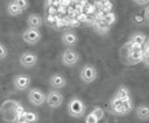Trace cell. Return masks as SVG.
<instances>
[{
    "label": "cell",
    "instance_id": "4",
    "mask_svg": "<svg viewBox=\"0 0 149 123\" xmlns=\"http://www.w3.org/2000/svg\"><path fill=\"white\" fill-rule=\"evenodd\" d=\"M97 68L93 66V64H85L84 67L79 70V79H81L84 83H92L97 79Z\"/></svg>",
    "mask_w": 149,
    "mask_h": 123
},
{
    "label": "cell",
    "instance_id": "25",
    "mask_svg": "<svg viewBox=\"0 0 149 123\" xmlns=\"http://www.w3.org/2000/svg\"><path fill=\"white\" fill-rule=\"evenodd\" d=\"M97 120H99V119L96 118L93 114H91L89 116H88V118H86V123H96Z\"/></svg>",
    "mask_w": 149,
    "mask_h": 123
},
{
    "label": "cell",
    "instance_id": "17",
    "mask_svg": "<svg viewBox=\"0 0 149 123\" xmlns=\"http://www.w3.org/2000/svg\"><path fill=\"white\" fill-rule=\"evenodd\" d=\"M115 96H116L118 99H120L122 101H126V100H130V92H129V89H127L126 86H120L119 89L116 90V93H115Z\"/></svg>",
    "mask_w": 149,
    "mask_h": 123
},
{
    "label": "cell",
    "instance_id": "20",
    "mask_svg": "<svg viewBox=\"0 0 149 123\" xmlns=\"http://www.w3.org/2000/svg\"><path fill=\"white\" fill-rule=\"evenodd\" d=\"M131 21H133V23H136V25H142V23L146 22V21H145V17H142L140 14H134Z\"/></svg>",
    "mask_w": 149,
    "mask_h": 123
},
{
    "label": "cell",
    "instance_id": "1",
    "mask_svg": "<svg viewBox=\"0 0 149 123\" xmlns=\"http://www.w3.org/2000/svg\"><path fill=\"white\" fill-rule=\"evenodd\" d=\"M67 112L71 118L81 119L85 116L86 105L81 97H71L67 104Z\"/></svg>",
    "mask_w": 149,
    "mask_h": 123
},
{
    "label": "cell",
    "instance_id": "11",
    "mask_svg": "<svg viewBox=\"0 0 149 123\" xmlns=\"http://www.w3.org/2000/svg\"><path fill=\"white\" fill-rule=\"evenodd\" d=\"M145 51H127V58L125 63L127 64H137L140 62H144Z\"/></svg>",
    "mask_w": 149,
    "mask_h": 123
},
{
    "label": "cell",
    "instance_id": "29",
    "mask_svg": "<svg viewBox=\"0 0 149 123\" xmlns=\"http://www.w3.org/2000/svg\"><path fill=\"white\" fill-rule=\"evenodd\" d=\"M142 63H144L145 66H146V67L149 68V55L145 54V58H144V62H142Z\"/></svg>",
    "mask_w": 149,
    "mask_h": 123
},
{
    "label": "cell",
    "instance_id": "10",
    "mask_svg": "<svg viewBox=\"0 0 149 123\" xmlns=\"http://www.w3.org/2000/svg\"><path fill=\"white\" fill-rule=\"evenodd\" d=\"M49 85L52 89H56V90H60V89H63V88H66V85H67V79H66V77H64L63 74H52L49 77Z\"/></svg>",
    "mask_w": 149,
    "mask_h": 123
},
{
    "label": "cell",
    "instance_id": "22",
    "mask_svg": "<svg viewBox=\"0 0 149 123\" xmlns=\"http://www.w3.org/2000/svg\"><path fill=\"white\" fill-rule=\"evenodd\" d=\"M6 58H7V48L3 42H0V59L4 60Z\"/></svg>",
    "mask_w": 149,
    "mask_h": 123
},
{
    "label": "cell",
    "instance_id": "23",
    "mask_svg": "<svg viewBox=\"0 0 149 123\" xmlns=\"http://www.w3.org/2000/svg\"><path fill=\"white\" fill-rule=\"evenodd\" d=\"M17 1H18L19 7L22 8V11H25V10L29 7V1H27V0H17Z\"/></svg>",
    "mask_w": 149,
    "mask_h": 123
},
{
    "label": "cell",
    "instance_id": "12",
    "mask_svg": "<svg viewBox=\"0 0 149 123\" xmlns=\"http://www.w3.org/2000/svg\"><path fill=\"white\" fill-rule=\"evenodd\" d=\"M111 109L115 115H126V109H125V101H122L120 99H118L116 96H113L111 100Z\"/></svg>",
    "mask_w": 149,
    "mask_h": 123
},
{
    "label": "cell",
    "instance_id": "26",
    "mask_svg": "<svg viewBox=\"0 0 149 123\" xmlns=\"http://www.w3.org/2000/svg\"><path fill=\"white\" fill-rule=\"evenodd\" d=\"M131 108H133V103H131V100H126L125 101V109H126V114L130 111Z\"/></svg>",
    "mask_w": 149,
    "mask_h": 123
},
{
    "label": "cell",
    "instance_id": "30",
    "mask_svg": "<svg viewBox=\"0 0 149 123\" xmlns=\"http://www.w3.org/2000/svg\"><path fill=\"white\" fill-rule=\"evenodd\" d=\"M54 21H56V18H55V17H47V22H48V23L54 22Z\"/></svg>",
    "mask_w": 149,
    "mask_h": 123
},
{
    "label": "cell",
    "instance_id": "19",
    "mask_svg": "<svg viewBox=\"0 0 149 123\" xmlns=\"http://www.w3.org/2000/svg\"><path fill=\"white\" fill-rule=\"evenodd\" d=\"M25 116H26V119H27V122H29V123H36L37 120H38V116H37V114H34V112H30V111L25 112Z\"/></svg>",
    "mask_w": 149,
    "mask_h": 123
},
{
    "label": "cell",
    "instance_id": "16",
    "mask_svg": "<svg viewBox=\"0 0 149 123\" xmlns=\"http://www.w3.org/2000/svg\"><path fill=\"white\" fill-rule=\"evenodd\" d=\"M21 13H23V11H22V8L19 7L18 1H11V3L7 4V14H8V15L17 17V15H19Z\"/></svg>",
    "mask_w": 149,
    "mask_h": 123
},
{
    "label": "cell",
    "instance_id": "2",
    "mask_svg": "<svg viewBox=\"0 0 149 123\" xmlns=\"http://www.w3.org/2000/svg\"><path fill=\"white\" fill-rule=\"evenodd\" d=\"M27 100L34 107H41L47 103V93L38 89V88H30L27 92Z\"/></svg>",
    "mask_w": 149,
    "mask_h": 123
},
{
    "label": "cell",
    "instance_id": "7",
    "mask_svg": "<svg viewBox=\"0 0 149 123\" xmlns=\"http://www.w3.org/2000/svg\"><path fill=\"white\" fill-rule=\"evenodd\" d=\"M22 40L26 42L27 45H36L37 42L41 40V32L38 29L27 27L26 30L22 33Z\"/></svg>",
    "mask_w": 149,
    "mask_h": 123
},
{
    "label": "cell",
    "instance_id": "13",
    "mask_svg": "<svg viewBox=\"0 0 149 123\" xmlns=\"http://www.w3.org/2000/svg\"><path fill=\"white\" fill-rule=\"evenodd\" d=\"M27 27H32V29H40L44 23V19L40 14H30L27 17Z\"/></svg>",
    "mask_w": 149,
    "mask_h": 123
},
{
    "label": "cell",
    "instance_id": "15",
    "mask_svg": "<svg viewBox=\"0 0 149 123\" xmlns=\"http://www.w3.org/2000/svg\"><path fill=\"white\" fill-rule=\"evenodd\" d=\"M130 42H133V44H137V45H145L146 42H148V37L145 36L144 33L141 32H136L133 33L130 37Z\"/></svg>",
    "mask_w": 149,
    "mask_h": 123
},
{
    "label": "cell",
    "instance_id": "18",
    "mask_svg": "<svg viewBox=\"0 0 149 123\" xmlns=\"http://www.w3.org/2000/svg\"><path fill=\"white\" fill-rule=\"evenodd\" d=\"M103 19H104V22L107 23L108 26H111V25H112V23L115 22V21H116V15H115V14H112V13L105 14Z\"/></svg>",
    "mask_w": 149,
    "mask_h": 123
},
{
    "label": "cell",
    "instance_id": "6",
    "mask_svg": "<svg viewBox=\"0 0 149 123\" xmlns=\"http://www.w3.org/2000/svg\"><path fill=\"white\" fill-rule=\"evenodd\" d=\"M62 104H63V95H62V92L56 90V89H51L47 93V105L49 108H59Z\"/></svg>",
    "mask_w": 149,
    "mask_h": 123
},
{
    "label": "cell",
    "instance_id": "21",
    "mask_svg": "<svg viewBox=\"0 0 149 123\" xmlns=\"http://www.w3.org/2000/svg\"><path fill=\"white\" fill-rule=\"evenodd\" d=\"M13 123H29V122H27L25 114H17L15 115V119L13 120Z\"/></svg>",
    "mask_w": 149,
    "mask_h": 123
},
{
    "label": "cell",
    "instance_id": "24",
    "mask_svg": "<svg viewBox=\"0 0 149 123\" xmlns=\"http://www.w3.org/2000/svg\"><path fill=\"white\" fill-rule=\"evenodd\" d=\"M92 114L95 115L97 119H101V118H103V109H101V108H96V109H93V112H92Z\"/></svg>",
    "mask_w": 149,
    "mask_h": 123
},
{
    "label": "cell",
    "instance_id": "8",
    "mask_svg": "<svg viewBox=\"0 0 149 123\" xmlns=\"http://www.w3.org/2000/svg\"><path fill=\"white\" fill-rule=\"evenodd\" d=\"M38 62V56H37L34 52H23L21 56H19V63L21 66L25 68H32L34 67Z\"/></svg>",
    "mask_w": 149,
    "mask_h": 123
},
{
    "label": "cell",
    "instance_id": "9",
    "mask_svg": "<svg viewBox=\"0 0 149 123\" xmlns=\"http://www.w3.org/2000/svg\"><path fill=\"white\" fill-rule=\"evenodd\" d=\"M62 44L68 49H72L78 44V36L74 30H66L62 34Z\"/></svg>",
    "mask_w": 149,
    "mask_h": 123
},
{
    "label": "cell",
    "instance_id": "14",
    "mask_svg": "<svg viewBox=\"0 0 149 123\" xmlns=\"http://www.w3.org/2000/svg\"><path fill=\"white\" fill-rule=\"evenodd\" d=\"M136 118L141 122H146L149 120V105L148 104H141L136 108Z\"/></svg>",
    "mask_w": 149,
    "mask_h": 123
},
{
    "label": "cell",
    "instance_id": "27",
    "mask_svg": "<svg viewBox=\"0 0 149 123\" xmlns=\"http://www.w3.org/2000/svg\"><path fill=\"white\" fill-rule=\"evenodd\" d=\"M134 4H137V6H149V0H136Z\"/></svg>",
    "mask_w": 149,
    "mask_h": 123
},
{
    "label": "cell",
    "instance_id": "5",
    "mask_svg": "<svg viewBox=\"0 0 149 123\" xmlns=\"http://www.w3.org/2000/svg\"><path fill=\"white\" fill-rule=\"evenodd\" d=\"M13 85H14V89L17 92H25L27 89H30L32 78L29 75H26V74H18V75L14 77Z\"/></svg>",
    "mask_w": 149,
    "mask_h": 123
},
{
    "label": "cell",
    "instance_id": "28",
    "mask_svg": "<svg viewBox=\"0 0 149 123\" xmlns=\"http://www.w3.org/2000/svg\"><path fill=\"white\" fill-rule=\"evenodd\" d=\"M144 17H145V21H146V23H149V6H148V7H145V10H144Z\"/></svg>",
    "mask_w": 149,
    "mask_h": 123
},
{
    "label": "cell",
    "instance_id": "3",
    "mask_svg": "<svg viewBox=\"0 0 149 123\" xmlns=\"http://www.w3.org/2000/svg\"><path fill=\"white\" fill-rule=\"evenodd\" d=\"M79 59H81V56H79V54H78L75 49H68V48H66V49L62 52V55H60V62H62V64L66 66V67H74L75 64H78Z\"/></svg>",
    "mask_w": 149,
    "mask_h": 123
}]
</instances>
